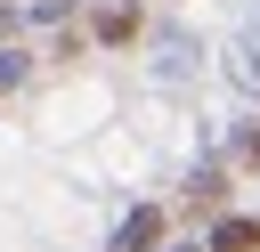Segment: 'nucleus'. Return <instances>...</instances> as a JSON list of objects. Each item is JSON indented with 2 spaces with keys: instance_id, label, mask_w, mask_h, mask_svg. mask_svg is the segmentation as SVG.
<instances>
[{
  "instance_id": "3",
  "label": "nucleus",
  "mask_w": 260,
  "mask_h": 252,
  "mask_svg": "<svg viewBox=\"0 0 260 252\" xmlns=\"http://www.w3.org/2000/svg\"><path fill=\"white\" fill-rule=\"evenodd\" d=\"M130 24H138L130 8H106V16H98V33H106V41H130Z\"/></svg>"
},
{
  "instance_id": "2",
  "label": "nucleus",
  "mask_w": 260,
  "mask_h": 252,
  "mask_svg": "<svg viewBox=\"0 0 260 252\" xmlns=\"http://www.w3.org/2000/svg\"><path fill=\"white\" fill-rule=\"evenodd\" d=\"M211 252H260V219H228V228H211Z\"/></svg>"
},
{
  "instance_id": "1",
  "label": "nucleus",
  "mask_w": 260,
  "mask_h": 252,
  "mask_svg": "<svg viewBox=\"0 0 260 252\" xmlns=\"http://www.w3.org/2000/svg\"><path fill=\"white\" fill-rule=\"evenodd\" d=\"M154 236H162V211H130V219H122V236H114V252H146Z\"/></svg>"
},
{
  "instance_id": "4",
  "label": "nucleus",
  "mask_w": 260,
  "mask_h": 252,
  "mask_svg": "<svg viewBox=\"0 0 260 252\" xmlns=\"http://www.w3.org/2000/svg\"><path fill=\"white\" fill-rule=\"evenodd\" d=\"M24 81V57H0V89H16Z\"/></svg>"
}]
</instances>
